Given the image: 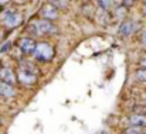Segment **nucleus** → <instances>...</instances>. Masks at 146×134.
I'll return each instance as SVG.
<instances>
[{
    "label": "nucleus",
    "instance_id": "f257e3e1",
    "mask_svg": "<svg viewBox=\"0 0 146 134\" xmlns=\"http://www.w3.org/2000/svg\"><path fill=\"white\" fill-rule=\"evenodd\" d=\"M27 33H30V37H44V35H51L57 33V27L47 20L43 18H33L30 24L27 26Z\"/></svg>",
    "mask_w": 146,
    "mask_h": 134
},
{
    "label": "nucleus",
    "instance_id": "f03ea898",
    "mask_svg": "<svg viewBox=\"0 0 146 134\" xmlns=\"http://www.w3.org/2000/svg\"><path fill=\"white\" fill-rule=\"evenodd\" d=\"M54 54H55L54 47L50 43H47V41H37L36 51H34L33 56H34V59L37 62L46 64V62H48V61H51L54 58Z\"/></svg>",
    "mask_w": 146,
    "mask_h": 134
},
{
    "label": "nucleus",
    "instance_id": "7ed1b4c3",
    "mask_svg": "<svg viewBox=\"0 0 146 134\" xmlns=\"http://www.w3.org/2000/svg\"><path fill=\"white\" fill-rule=\"evenodd\" d=\"M0 21L4 27L7 28H16L21 24L23 17L19 11H16L14 9H4L0 13Z\"/></svg>",
    "mask_w": 146,
    "mask_h": 134
},
{
    "label": "nucleus",
    "instance_id": "20e7f679",
    "mask_svg": "<svg viewBox=\"0 0 146 134\" xmlns=\"http://www.w3.org/2000/svg\"><path fill=\"white\" fill-rule=\"evenodd\" d=\"M36 45H37V41L33 37H21L17 41V47L23 55H33L36 51Z\"/></svg>",
    "mask_w": 146,
    "mask_h": 134
},
{
    "label": "nucleus",
    "instance_id": "39448f33",
    "mask_svg": "<svg viewBox=\"0 0 146 134\" xmlns=\"http://www.w3.org/2000/svg\"><path fill=\"white\" fill-rule=\"evenodd\" d=\"M60 17V10L55 9L54 6H51L48 3L43 4L40 11H38V18H43V20H47V21H54Z\"/></svg>",
    "mask_w": 146,
    "mask_h": 134
},
{
    "label": "nucleus",
    "instance_id": "423d86ee",
    "mask_svg": "<svg viewBox=\"0 0 146 134\" xmlns=\"http://www.w3.org/2000/svg\"><path fill=\"white\" fill-rule=\"evenodd\" d=\"M17 83L23 85V86H34L37 85V76L24 71V69H19L17 71Z\"/></svg>",
    "mask_w": 146,
    "mask_h": 134
},
{
    "label": "nucleus",
    "instance_id": "0eeeda50",
    "mask_svg": "<svg viewBox=\"0 0 146 134\" xmlns=\"http://www.w3.org/2000/svg\"><path fill=\"white\" fill-rule=\"evenodd\" d=\"M0 81L14 86L17 83V72L10 66H3L0 68Z\"/></svg>",
    "mask_w": 146,
    "mask_h": 134
},
{
    "label": "nucleus",
    "instance_id": "6e6552de",
    "mask_svg": "<svg viewBox=\"0 0 146 134\" xmlns=\"http://www.w3.org/2000/svg\"><path fill=\"white\" fill-rule=\"evenodd\" d=\"M136 27H138L136 21H133V20H123L122 24L119 26L118 33H119L122 37H129L132 33H135Z\"/></svg>",
    "mask_w": 146,
    "mask_h": 134
},
{
    "label": "nucleus",
    "instance_id": "1a4fd4ad",
    "mask_svg": "<svg viewBox=\"0 0 146 134\" xmlns=\"http://www.w3.org/2000/svg\"><path fill=\"white\" fill-rule=\"evenodd\" d=\"M19 65H20V69H24V71H27V72H30V74H33V75H36V76L40 74V69L37 68L36 62H31V61H27V59H21V61L19 62Z\"/></svg>",
    "mask_w": 146,
    "mask_h": 134
},
{
    "label": "nucleus",
    "instance_id": "9d476101",
    "mask_svg": "<svg viewBox=\"0 0 146 134\" xmlns=\"http://www.w3.org/2000/svg\"><path fill=\"white\" fill-rule=\"evenodd\" d=\"M0 96H3V97H13V96H16L14 86L0 81Z\"/></svg>",
    "mask_w": 146,
    "mask_h": 134
},
{
    "label": "nucleus",
    "instance_id": "9b49d317",
    "mask_svg": "<svg viewBox=\"0 0 146 134\" xmlns=\"http://www.w3.org/2000/svg\"><path fill=\"white\" fill-rule=\"evenodd\" d=\"M129 123L132 124V126H138V127H146V114H141V113H138V114H132L131 117H129Z\"/></svg>",
    "mask_w": 146,
    "mask_h": 134
},
{
    "label": "nucleus",
    "instance_id": "f8f14e48",
    "mask_svg": "<svg viewBox=\"0 0 146 134\" xmlns=\"http://www.w3.org/2000/svg\"><path fill=\"white\" fill-rule=\"evenodd\" d=\"M97 17H99V18H98L99 24L106 26V24L111 23V13H109V10H101V9H98Z\"/></svg>",
    "mask_w": 146,
    "mask_h": 134
},
{
    "label": "nucleus",
    "instance_id": "ddd939ff",
    "mask_svg": "<svg viewBox=\"0 0 146 134\" xmlns=\"http://www.w3.org/2000/svg\"><path fill=\"white\" fill-rule=\"evenodd\" d=\"M128 14V9L123 7V6H119V7H115L113 9V16L116 18H125Z\"/></svg>",
    "mask_w": 146,
    "mask_h": 134
},
{
    "label": "nucleus",
    "instance_id": "4468645a",
    "mask_svg": "<svg viewBox=\"0 0 146 134\" xmlns=\"http://www.w3.org/2000/svg\"><path fill=\"white\" fill-rule=\"evenodd\" d=\"M47 3L51 4V6H54L55 9H67V6H68V1L67 0H47Z\"/></svg>",
    "mask_w": 146,
    "mask_h": 134
},
{
    "label": "nucleus",
    "instance_id": "2eb2a0df",
    "mask_svg": "<svg viewBox=\"0 0 146 134\" xmlns=\"http://www.w3.org/2000/svg\"><path fill=\"white\" fill-rule=\"evenodd\" d=\"M98 4V9L101 10H109L112 7V0H95Z\"/></svg>",
    "mask_w": 146,
    "mask_h": 134
},
{
    "label": "nucleus",
    "instance_id": "dca6fc26",
    "mask_svg": "<svg viewBox=\"0 0 146 134\" xmlns=\"http://www.w3.org/2000/svg\"><path fill=\"white\" fill-rule=\"evenodd\" d=\"M135 78H136L139 82H146V69L138 68V69L135 71Z\"/></svg>",
    "mask_w": 146,
    "mask_h": 134
},
{
    "label": "nucleus",
    "instance_id": "f3484780",
    "mask_svg": "<svg viewBox=\"0 0 146 134\" xmlns=\"http://www.w3.org/2000/svg\"><path fill=\"white\" fill-rule=\"evenodd\" d=\"M142 127H138V126H131L128 129H125V134H142Z\"/></svg>",
    "mask_w": 146,
    "mask_h": 134
},
{
    "label": "nucleus",
    "instance_id": "a211bd4d",
    "mask_svg": "<svg viewBox=\"0 0 146 134\" xmlns=\"http://www.w3.org/2000/svg\"><path fill=\"white\" fill-rule=\"evenodd\" d=\"M135 1H136V0H122V6L128 9V7H132V6L135 4Z\"/></svg>",
    "mask_w": 146,
    "mask_h": 134
},
{
    "label": "nucleus",
    "instance_id": "6ab92c4d",
    "mask_svg": "<svg viewBox=\"0 0 146 134\" xmlns=\"http://www.w3.org/2000/svg\"><path fill=\"white\" fill-rule=\"evenodd\" d=\"M9 48H10V43H6V44H3L0 47V52H7Z\"/></svg>",
    "mask_w": 146,
    "mask_h": 134
},
{
    "label": "nucleus",
    "instance_id": "aec40b11",
    "mask_svg": "<svg viewBox=\"0 0 146 134\" xmlns=\"http://www.w3.org/2000/svg\"><path fill=\"white\" fill-rule=\"evenodd\" d=\"M139 68H143V69H146V58H142V59L139 61Z\"/></svg>",
    "mask_w": 146,
    "mask_h": 134
},
{
    "label": "nucleus",
    "instance_id": "412c9836",
    "mask_svg": "<svg viewBox=\"0 0 146 134\" xmlns=\"http://www.w3.org/2000/svg\"><path fill=\"white\" fill-rule=\"evenodd\" d=\"M3 38H4V30L0 28V41H3Z\"/></svg>",
    "mask_w": 146,
    "mask_h": 134
},
{
    "label": "nucleus",
    "instance_id": "4be33fe9",
    "mask_svg": "<svg viewBox=\"0 0 146 134\" xmlns=\"http://www.w3.org/2000/svg\"><path fill=\"white\" fill-rule=\"evenodd\" d=\"M11 0H0V6H4V4H7V3H10Z\"/></svg>",
    "mask_w": 146,
    "mask_h": 134
},
{
    "label": "nucleus",
    "instance_id": "5701e85b",
    "mask_svg": "<svg viewBox=\"0 0 146 134\" xmlns=\"http://www.w3.org/2000/svg\"><path fill=\"white\" fill-rule=\"evenodd\" d=\"M142 44L146 45V33L143 34V35H142Z\"/></svg>",
    "mask_w": 146,
    "mask_h": 134
},
{
    "label": "nucleus",
    "instance_id": "b1692460",
    "mask_svg": "<svg viewBox=\"0 0 146 134\" xmlns=\"http://www.w3.org/2000/svg\"><path fill=\"white\" fill-rule=\"evenodd\" d=\"M97 134H106V133H105V131L102 130V131H99V133H97Z\"/></svg>",
    "mask_w": 146,
    "mask_h": 134
},
{
    "label": "nucleus",
    "instance_id": "393cba45",
    "mask_svg": "<svg viewBox=\"0 0 146 134\" xmlns=\"http://www.w3.org/2000/svg\"><path fill=\"white\" fill-rule=\"evenodd\" d=\"M143 4H145V7H146V0H143Z\"/></svg>",
    "mask_w": 146,
    "mask_h": 134
},
{
    "label": "nucleus",
    "instance_id": "a878e982",
    "mask_svg": "<svg viewBox=\"0 0 146 134\" xmlns=\"http://www.w3.org/2000/svg\"><path fill=\"white\" fill-rule=\"evenodd\" d=\"M0 124H1V119H0Z\"/></svg>",
    "mask_w": 146,
    "mask_h": 134
},
{
    "label": "nucleus",
    "instance_id": "bb28decb",
    "mask_svg": "<svg viewBox=\"0 0 146 134\" xmlns=\"http://www.w3.org/2000/svg\"><path fill=\"white\" fill-rule=\"evenodd\" d=\"M0 10H1V6H0Z\"/></svg>",
    "mask_w": 146,
    "mask_h": 134
},
{
    "label": "nucleus",
    "instance_id": "cd10ccee",
    "mask_svg": "<svg viewBox=\"0 0 146 134\" xmlns=\"http://www.w3.org/2000/svg\"><path fill=\"white\" fill-rule=\"evenodd\" d=\"M122 134H125V133H122Z\"/></svg>",
    "mask_w": 146,
    "mask_h": 134
}]
</instances>
